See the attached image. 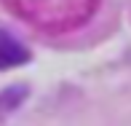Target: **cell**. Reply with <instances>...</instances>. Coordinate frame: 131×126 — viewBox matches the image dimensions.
Instances as JSON below:
<instances>
[{
  "instance_id": "1",
  "label": "cell",
  "mask_w": 131,
  "mask_h": 126,
  "mask_svg": "<svg viewBox=\"0 0 131 126\" xmlns=\"http://www.w3.org/2000/svg\"><path fill=\"white\" fill-rule=\"evenodd\" d=\"M3 3L46 32H67L88 22L99 0H3Z\"/></svg>"
},
{
  "instance_id": "2",
  "label": "cell",
  "mask_w": 131,
  "mask_h": 126,
  "mask_svg": "<svg viewBox=\"0 0 131 126\" xmlns=\"http://www.w3.org/2000/svg\"><path fill=\"white\" fill-rule=\"evenodd\" d=\"M29 62V51L14 35L3 32L0 30V70H8V67H16V64H24Z\"/></svg>"
}]
</instances>
